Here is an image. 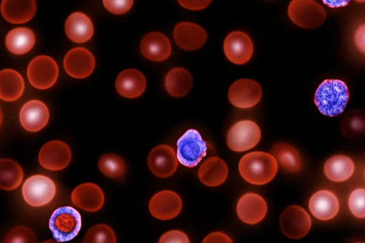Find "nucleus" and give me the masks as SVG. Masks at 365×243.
<instances>
[{
	"instance_id": "nucleus-1",
	"label": "nucleus",
	"mask_w": 365,
	"mask_h": 243,
	"mask_svg": "<svg viewBox=\"0 0 365 243\" xmlns=\"http://www.w3.org/2000/svg\"><path fill=\"white\" fill-rule=\"evenodd\" d=\"M238 168L245 181L252 185H262L269 182L275 177L278 163L272 154L254 151L241 157Z\"/></svg>"
},
{
	"instance_id": "nucleus-2",
	"label": "nucleus",
	"mask_w": 365,
	"mask_h": 243,
	"mask_svg": "<svg viewBox=\"0 0 365 243\" xmlns=\"http://www.w3.org/2000/svg\"><path fill=\"white\" fill-rule=\"evenodd\" d=\"M349 99V89L344 81L326 79L316 90L314 101L322 114L334 117L342 113Z\"/></svg>"
},
{
	"instance_id": "nucleus-3",
	"label": "nucleus",
	"mask_w": 365,
	"mask_h": 243,
	"mask_svg": "<svg viewBox=\"0 0 365 243\" xmlns=\"http://www.w3.org/2000/svg\"><path fill=\"white\" fill-rule=\"evenodd\" d=\"M53 238L58 242L73 239L81 228V216L71 206H62L52 213L48 222Z\"/></svg>"
},
{
	"instance_id": "nucleus-4",
	"label": "nucleus",
	"mask_w": 365,
	"mask_h": 243,
	"mask_svg": "<svg viewBox=\"0 0 365 243\" xmlns=\"http://www.w3.org/2000/svg\"><path fill=\"white\" fill-rule=\"evenodd\" d=\"M287 14L294 24L306 29L319 27L327 16L325 9L314 0H292Z\"/></svg>"
},
{
	"instance_id": "nucleus-5",
	"label": "nucleus",
	"mask_w": 365,
	"mask_h": 243,
	"mask_svg": "<svg viewBox=\"0 0 365 243\" xmlns=\"http://www.w3.org/2000/svg\"><path fill=\"white\" fill-rule=\"evenodd\" d=\"M207 143L195 129L186 130L177 142V158L183 166L193 167L206 155Z\"/></svg>"
},
{
	"instance_id": "nucleus-6",
	"label": "nucleus",
	"mask_w": 365,
	"mask_h": 243,
	"mask_svg": "<svg viewBox=\"0 0 365 243\" xmlns=\"http://www.w3.org/2000/svg\"><path fill=\"white\" fill-rule=\"evenodd\" d=\"M261 129L255 121L241 120L230 128L226 143L231 150L244 152L255 147L261 139Z\"/></svg>"
},
{
	"instance_id": "nucleus-7",
	"label": "nucleus",
	"mask_w": 365,
	"mask_h": 243,
	"mask_svg": "<svg viewBox=\"0 0 365 243\" xmlns=\"http://www.w3.org/2000/svg\"><path fill=\"white\" fill-rule=\"evenodd\" d=\"M21 193L24 200L29 205L42 207L53 200L56 193V186L49 177L34 175L25 180Z\"/></svg>"
},
{
	"instance_id": "nucleus-8",
	"label": "nucleus",
	"mask_w": 365,
	"mask_h": 243,
	"mask_svg": "<svg viewBox=\"0 0 365 243\" xmlns=\"http://www.w3.org/2000/svg\"><path fill=\"white\" fill-rule=\"evenodd\" d=\"M58 67L55 60L46 55L34 58L27 68V78L32 86L44 90L51 88L56 82Z\"/></svg>"
},
{
	"instance_id": "nucleus-9",
	"label": "nucleus",
	"mask_w": 365,
	"mask_h": 243,
	"mask_svg": "<svg viewBox=\"0 0 365 243\" xmlns=\"http://www.w3.org/2000/svg\"><path fill=\"white\" fill-rule=\"evenodd\" d=\"M311 218L307 212L299 205H290L282 213L279 227L282 232L290 239H300L310 230Z\"/></svg>"
},
{
	"instance_id": "nucleus-10",
	"label": "nucleus",
	"mask_w": 365,
	"mask_h": 243,
	"mask_svg": "<svg viewBox=\"0 0 365 243\" xmlns=\"http://www.w3.org/2000/svg\"><path fill=\"white\" fill-rule=\"evenodd\" d=\"M262 95L260 85L257 81L248 78L235 81L228 91L230 102L241 109L255 106L261 100Z\"/></svg>"
},
{
	"instance_id": "nucleus-11",
	"label": "nucleus",
	"mask_w": 365,
	"mask_h": 243,
	"mask_svg": "<svg viewBox=\"0 0 365 243\" xmlns=\"http://www.w3.org/2000/svg\"><path fill=\"white\" fill-rule=\"evenodd\" d=\"M224 53L227 58L237 65L248 62L254 51L253 43L248 34L243 31H235L225 38Z\"/></svg>"
},
{
	"instance_id": "nucleus-12",
	"label": "nucleus",
	"mask_w": 365,
	"mask_h": 243,
	"mask_svg": "<svg viewBox=\"0 0 365 243\" xmlns=\"http://www.w3.org/2000/svg\"><path fill=\"white\" fill-rule=\"evenodd\" d=\"M71 160V151L68 145L58 140L44 144L38 154L40 165L46 170L58 171L66 167Z\"/></svg>"
},
{
	"instance_id": "nucleus-13",
	"label": "nucleus",
	"mask_w": 365,
	"mask_h": 243,
	"mask_svg": "<svg viewBox=\"0 0 365 243\" xmlns=\"http://www.w3.org/2000/svg\"><path fill=\"white\" fill-rule=\"evenodd\" d=\"M96 61L93 53L87 48L76 47L68 51L63 58L66 72L75 78H84L93 71Z\"/></svg>"
},
{
	"instance_id": "nucleus-14",
	"label": "nucleus",
	"mask_w": 365,
	"mask_h": 243,
	"mask_svg": "<svg viewBox=\"0 0 365 243\" xmlns=\"http://www.w3.org/2000/svg\"><path fill=\"white\" fill-rule=\"evenodd\" d=\"M148 165L152 173L155 176L168 177L176 171L178 160L172 147L160 145L150 152L148 157Z\"/></svg>"
},
{
	"instance_id": "nucleus-15",
	"label": "nucleus",
	"mask_w": 365,
	"mask_h": 243,
	"mask_svg": "<svg viewBox=\"0 0 365 243\" xmlns=\"http://www.w3.org/2000/svg\"><path fill=\"white\" fill-rule=\"evenodd\" d=\"M182 200L178 193L172 190H162L155 194L149 202V211L155 218L168 220L180 212Z\"/></svg>"
},
{
	"instance_id": "nucleus-16",
	"label": "nucleus",
	"mask_w": 365,
	"mask_h": 243,
	"mask_svg": "<svg viewBox=\"0 0 365 243\" xmlns=\"http://www.w3.org/2000/svg\"><path fill=\"white\" fill-rule=\"evenodd\" d=\"M236 212L242 222L248 224H257L266 216L267 202L257 193H245L239 199Z\"/></svg>"
},
{
	"instance_id": "nucleus-17",
	"label": "nucleus",
	"mask_w": 365,
	"mask_h": 243,
	"mask_svg": "<svg viewBox=\"0 0 365 243\" xmlns=\"http://www.w3.org/2000/svg\"><path fill=\"white\" fill-rule=\"evenodd\" d=\"M49 111L46 105L36 99L27 101L21 107L19 120L22 127L29 132H38L48 123Z\"/></svg>"
},
{
	"instance_id": "nucleus-18",
	"label": "nucleus",
	"mask_w": 365,
	"mask_h": 243,
	"mask_svg": "<svg viewBox=\"0 0 365 243\" xmlns=\"http://www.w3.org/2000/svg\"><path fill=\"white\" fill-rule=\"evenodd\" d=\"M207 38L205 30L192 22H180L173 30V38L176 44L187 51L200 48L205 43Z\"/></svg>"
},
{
	"instance_id": "nucleus-19",
	"label": "nucleus",
	"mask_w": 365,
	"mask_h": 243,
	"mask_svg": "<svg viewBox=\"0 0 365 243\" xmlns=\"http://www.w3.org/2000/svg\"><path fill=\"white\" fill-rule=\"evenodd\" d=\"M73 204L83 210L96 212L104 203V194L101 188L92 182L78 185L71 195Z\"/></svg>"
},
{
	"instance_id": "nucleus-20",
	"label": "nucleus",
	"mask_w": 365,
	"mask_h": 243,
	"mask_svg": "<svg viewBox=\"0 0 365 243\" xmlns=\"http://www.w3.org/2000/svg\"><path fill=\"white\" fill-rule=\"evenodd\" d=\"M309 209L312 215L322 221L329 220L339 212V202L332 192L321 190L314 192L309 200Z\"/></svg>"
},
{
	"instance_id": "nucleus-21",
	"label": "nucleus",
	"mask_w": 365,
	"mask_h": 243,
	"mask_svg": "<svg viewBox=\"0 0 365 243\" xmlns=\"http://www.w3.org/2000/svg\"><path fill=\"white\" fill-rule=\"evenodd\" d=\"M171 43L163 33L153 31L146 34L140 43L143 56L153 61H163L171 54Z\"/></svg>"
},
{
	"instance_id": "nucleus-22",
	"label": "nucleus",
	"mask_w": 365,
	"mask_h": 243,
	"mask_svg": "<svg viewBox=\"0 0 365 243\" xmlns=\"http://www.w3.org/2000/svg\"><path fill=\"white\" fill-rule=\"evenodd\" d=\"M118 93L123 97L135 98L141 95L146 88L144 75L138 70L129 68L120 72L115 81Z\"/></svg>"
},
{
	"instance_id": "nucleus-23",
	"label": "nucleus",
	"mask_w": 365,
	"mask_h": 243,
	"mask_svg": "<svg viewBox=\"0 0 365 243\" xmlns=\"http://www.w3.org/2000/svg\"><path fill=\"white\" fill-rule=\"evenodd\" d=\"M36 11V0H2L1 12L11 24H23L30 21Z\"/></svg>"
},
{
	"instance_id": "nucleus-24",
	"label": "nucleus",
	"mask_w": 365,
	"mask_h": 243,
	"mask_svg": "<svg viewBox=\"0 0 365 243\" xmlns=\"http://www.w3.org/2000/svg\"><path fill=\"white\" fill-rule=\"evenodd\" d=\"M65 31L72 41L84 43L92 38L94 29L91 19L86 14L75 11L68 16L65 22Z\"/></svg>"
},
{
	"instance_id": "nucleus-25",
	"label": "nucleus",
	"mask_w": 365,
	"mask_h": 243,
	"mask_svg": "<svg viewBox=\"0 0 365 243\" xmlns=\"http://www.w3.org/2000/svg\"><path fill=\"white\" fill-rule=\"evenodd\" d=\"M228 176V167L221 158L212 156L207 159L198 170V177L202 184L208 187L222 185Z\"/></svg>"
},
{
	"instance_id": "nucleus-26",
	"label": "nucleus",
	"mask_w": 365,
	"mask_h": 243,
	"mask_svg": "<svg viewBox=\"0 0 365 243\" xmlns=\"http://www.w3.org/2000/svg\"><path fill=\"white\" fill-rule=\"evenodd\" d=\"M354 170L353 160L344 155H336L329 157L324 165L325 176L334 182L347 180L352 176Z\"/></svg>"
},
{
	"instance_id": "nucleus-27",
	"label": "nucleus",
	"mask_w": 365,
	"mask_h": 243,
	"mask_svg": "<svg viewBox=\"0 0 365 243\" xmlns=\"http://www.w3.org/2000/svg\"><path fill=\"white\" fill-rule=\"evenodd\" d=\"M24 91V81L21 75L11 68L0 71V97L5 101L19 99Z\"/></svg>"
},
{
	"instance_id": "nucleus-28",
	"label": "nucleus",
	"mask_w": 365,
	"mask_h": 243,
	"mask_svg": "<svg viewBox=\"0 0 365 243\" xmlns=\"http://www.w3.org/2000/svg\"><path fill=\"white\" fill-rule=\"evenodd\" d=\"M192 76L184 68H175L168 71L165 78L167 91L174 97H183L192 86Z\"/></svg>"
},
{
	"instance_id": "nucleus-29",
	"label": "nucleus",
	"mask_w": 365,
	"mask_h": 243,
	"mask_svg": "<svg viewBox=\"0 0 365 243\" xmlns=\"http://www.w3.org/2000/svg\"><path fill=\"white\" fill-rule=\"evenodd\" d=\"M36 37L33 31L26 27H18L9 31L5 43L7 49L16 55L26 53L34 47Z\"/></svg>"
},
{
	"instance_id": "nucleus-30",
	"label": "nucleus",
	"mask_w": 365,
	"mask_h": 243,
	"mask_svg": "<svg viewBox=\"0 0 365 243\" xmlns=\"http://www.w3.org/2000/svg\"><path fill=\"white\" fill-rule=\"evenodd\" d=\"M271 152L277 163L286 171L297 172L301 169L302 157L294 146L286 143H274L271 148Z\"/></svg>"
},
{
	"instance_id": "nucleus-31",
	"label": "nucleus",
	"mask_w": 365,
	"mask_h": 243,
	"mask_svg": "<svg viewBox=\"0 0 365 243\" xmlns=\"http://www.w3.org/2000/svg\"><path fill=\"white\" fill-rule=\"evenodd\" d=\"M24 177L21 167L11 159L0 160V187L12 190L21 183Z\"/></svg>"
},
{
	"instance_id": "nucleus-32",
	"label": "nucleus",
	"mask_w": 365,
	"mask_h": 243,
	"mask_svg": "<svg viewBox=\"0 0 365 243\" xmlns=\"http://www.w3.org/2000/svg\"><path fill=\"white\" fill-rule=\"evenodd\" d=\"M341 129L346 138L353 139L365 136V111L352 110L347 113L341 120Z\"/></svg>"
},
{
	"instance_id": "nucleus-33",
	"label": "nucleus",
	"mask_w": 365,
	"mask_h": 243,
	"mask_svg": "<svg viewBox=\"0 0 365 243\" xmlns=\"http://www.w3.org/2000/svg\"><path fill=\"white\" fill-rule=\"evenodd\" d=\"M100 171L107 177L118 178L125 172V165L123 159L112 153H106L101 156L98 161Z\"/></svg>"
},
{
	"instance_id": "nucleus-34",
	"label": "nucleus",
	"mask_w": 365,
	"mask_h": 243,
	"mask_svg": "<svg viewBox=\"0 0 365 243\" xmlns=\"http://www.w3.org/2000/svg\"><path fill=\"white\" fill-rule=\"evenodd\" d=\"M83 242L115 243L116 236L113 229L108 225L98 224L88 229L83 239Z\"/></svg>"
},
{
	"instance_id": "nucleus-35",
	"label": "nucleus",
	"mask_w": 365,
	"mask_h": 243,
	"mask_svg": "<svg viewBox=\"0 0 365 243\" xmlns=\"http://www.w3.org/2000/svg\"><path fill=\"white\" fill-rule=\"evenodd\" d=\"M348 206L351 214L357 218H365V189L356 188L350 194Z\"/></svg>"
},
{
	"instance_id": "nucleus-36",
	"label": "nucleus",
	"mask_w": 365,
	"mask_h": 243,
	"mask_svg": "<svg viewBox=\"0 0 365 243\" xmlns=\"http://www.w3.org/2000/svg\"><path fill=\"white\" fill-rule=\"evenodd\" d=\"M3 242L12 243H34L37 242V239L29 228L24 226H18L9 232Z\"/></svg>"
},
{
	"instance_id": "nucleus-37",
	"label": "nucleus",
	"mask_w": 365,
	"mask_h": 243,
	"mask_svg": "<svg viewBox=\"0 0 365 243\" xmlns=\"http://www.w3.org/2000/svg\"><path fill=\"white\" fill-rule=\"evenodd\" d=\"M104 7L114 14H123L128 11L133 0H103Z\"/></svg>"
},
{
	"instance_id": "nucleus-38",
	"label": "nucleus",
	"mask_w": 365,
	"mask_h": 243,
	"mask_svg": "<svg viewBox=\"0 0 365 243\" xmlns=\"http://www.w3.org/2000/svg\"><path fill=\"white\" fill-rule=\"evenodd\" d=\"M160 243H189L187 235L180 230H170L163 234L160 239Z\"/></svg>"
},
{
	"instance_id": "nucleus-39",
	"label": "nucleus",
	"mask_w": 365,
	"mask_h": 243,
	"mask_svg": "<svg viewBox=\"0 0 365 243\" xmlns=\"http://www.w3.org/2000/svg\"><path fill=\"white\" fill-rule=\"evenodd\" d=\"M178 1L185 9L198 11L205 9L212 0H178Z\"/></svg>"
},
{
	"instance_id": "nucleus-40",
	"label": "nucleus",
	"mask_w": 365,
	"mask_h": 243,
	"mask_svg": "<svg viewBox=\"0 0 365 243\" xmlns=\"http://www.w3.org/2000/svg\"><path fill=\"white\" fill-rule=\"evenodd\" d=\"M354 44L361 53L365 54V24L360 25L356 29Z\"/></svg>"
},
{
	"instance_id": "nucleus-41",
	"label": "nucleus",
	"mask_w": 365,
	"mask_h": 243,
	"mask_svg": "<svg viewBox=\"0 0 365 243\" xmlns=\"http://www.w3.org/2000/svg\"><path fill=\"white\" fill-rule=\"evenodd\" d=\"M203 243L223 242L231 243L232 239L226 234L220 232H215L207 234L202 240Z\"/></svg>"
},
{
	"instance_id": "nucleus-42",
	"label": "nucleus",
	"mask_w": 365,
	"mask_h": 243,
	"mask_svg": "<svg viewBox=\"0 0 365 243\" xmlns=\"http://www.w3.org/2000/svg\"><path fill=\"white\" fill-rule=\"evenodd\" d=\"M322 2L331 8H339L346 6L351 0H322Z\"/></svg>"
},
{
	"instance_id": "nucleus-43",
	"label": "nucleus",
	"mask_w": 365,
	"mask_h": 243,
	"mask_svg": "<svg viewBox=\"0 0 365 243\" xmlns=\"http://www.w3.org/2000/svg\"><path fill=\"white\" fill-rule=\"evenodd\" d=\"M354 1L358 2V3H364V2H365V0H354Z\"/></svg>"
},
{
	"instance_id": "nucleus-44",
	"label": "nucleus",
	"mask_w": 365,
	"mask_h": 243,
	"mask_svg": "<svg viewBox=\"0 0 365 243\" xmlns=\"http://www.w3.org/2000/svg\"><path fill=\"white\" fill-rule=\"evenodd\" d=\"M364 178H365V171H364Z\"/></svg>"
}]
</instances>
